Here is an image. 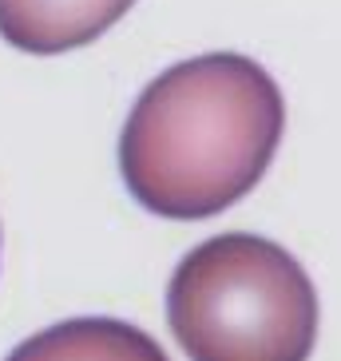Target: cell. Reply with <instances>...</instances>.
I'll list each match as a JSON object with an SVG mask.
<instances>
[{"instance_id":"6da1fadb","label":"cell","mask_w":341,"mask_h":361,"mask_svg":"<svg viewBox=\"0 0 341 361\" xmlns=\"http://www.w3.org/2000/svg\"><path fill=\"white\" fill-rule=\"evenodd\" d=\"M286 131V99L266 68L206 52L159 72L119 135L131 199L163 219H206L246 199Z\"/></svg>"},{"instance_id":"7a4b0ae2","label":"cell","mask_w":341,"mask_h":361,"mask_svg":"<svg viewBox=\"0 0 341 361\" xmlns=\"http://www.w3.org/2000/svg\"><path fill=\"white\" fill-rule=\"evenodd\" d=\"M167 322L191 361H309L321 306L286 246L214 234L175 266Z\"/></svg>"},{"instance_id":"3957f363","label":"cell","mask_w":341,"mask_h":361,"mask_svg":"<svg viewBox=\"0 0 341 361\" xmlns=\"http://www.w3.org/2000/svg\"><path fill=\"white\" fill-rule=\"evenodd\" d=\"M135 0H0V36L32 56H60L99 40Z\"/></svg>"},{"instance_id":"277c9868","label":"cell","mask_w":341,"mask_h":361,"mask_svg":"<svg viewBox=\"0 0 341 361\" xmlns=\"http://www.w3.org/2000/svg\"><path fill=\"white\" fill-rule=\"evenodd\" d=\"M4 361H170L151 334L119 318H72L20 341Z\"/></svg>"}]
</instances>
